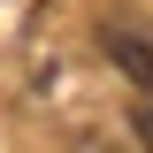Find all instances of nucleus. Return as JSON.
<instances>
[{"mask_svg": "<svg viewBox=\"0 0 153 153\" xmlns=\"http://www.w3.org/2000/svg\"><path fill=\"white\" fill-rule=\"evenodd\" d=\"M100 46H107V61H115V69H123V76L138 84V92L153 100V31H130V23H115V31L100 38Z\"/></svg>", "mask_w": 153, "mask_h": 153, "instance_id": "f257e3e1", "label": "nucleus"}, {"mask_svg": "<svg viewBox=\"0 0 153 153\" xmlns=\"http://www.w3.org/2000/svg\"><path fill=\"white\" fill-rule=\"evenodd\" d=\"M130 130H138V146L153 153V100H138V107H130Z\"/></svg>", "mask_w": 153, "mask_h": 153, "instance_id": "f03ea898", "label": "nucleus"}]
</instances>
